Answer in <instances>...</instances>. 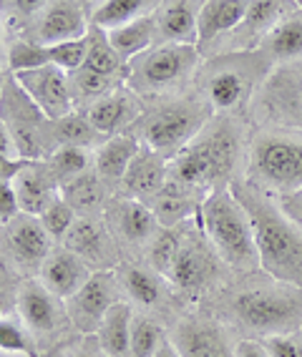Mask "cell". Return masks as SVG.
<instances>
[{
    "label": "cell",
    "mask_w": 302,
    "mask_h": 357,
    "mask_svg": "<svg viewBox=\"0 0 302 357\" xmlns=\"http://www.w3.org/2000/svg\"><path fill=\"white\" fill-rule=\"evenodd\" d=\"M197 224L225 264L239 272L259 269L255 227L247 209L239 204V199L232 194L229 186L214 189L202 199Z\"/></svg>",
    "instance_id": "obj_5"
},
{
    "label": "cell",
    "mask_w": 302,
    "mask_h": 357,
    "mask_svg": "<svg viewBox=\"0 0 302 357\" xmlns=\"http://www.w3.org/2000/svg\"><path fill=\"white\" fill-rule=\"evenodd\" d=\"M18 312L28 325L33 337H56L63 330L66 317L58 297L51 294L40 282H26L18 292Z\"/></svg>",
    "instance_id": "obj_18"
},
{
    "label": "cell",
    "mask_w": 302,
    "mask_h": 357,
    "mask_svg": "<svg viewBox=\"0 0 302 357\" xmlns=\"http://www.w3.org/2000/svg\"><path fill=\"white\" fill-rule=\"evenodd\" d=\"M81 114H86V119H89L91 126L96 128L98 134L116 136L126 134L129 128H134L139 123V119L144 116V103L142 96L123 83V86L114 89L103 98L93 101Z\"/></svg>",
    "instance_id": "obj_17"
},
{
    "label": "cell",
    "mask_w": 302,
    "mask_h": 357,
    "mask_svg": "<svg viewBox=\"0 0 302 357\" xmlns=\"http://www.w3.org/2000/svg\"><path fill=\"white\" fill-rule=\"evenodd\" d=\"M18 197V206L23 214H36L40 217L53 202L61 199V186H58L56 176L51 174L48 164L40 161H28L18 172V176L10 181Z\"/></svg>",
    "instance_id": "obj_21"
},
{
    "label": "cell",
    "mask_w": 302,
    "mask_h": 357,
    "mask_svg": "<svg viewBox=\"0 0 302 357\" xmlns=\"http://www.w3.org/2000/svg\"><path fill=\"white\" fill-rule=\"evenodd\" d=\"M295 6H297V8H302V0H295Z\"/></svg>",
    "instance_id": "obj_56"
},
{
    "label": "cell",
    "mask_w": 302,
    "mask_h": 357,
    "mask_svg": "<svg viewBox=\"0 0 302 357\" xmlns=\"http://www.w3.org/2000/svg\"><path fill=\"white\" fill-rule=\"evenodd\" d=\"M89 33L84 6L76 0H51L36 18L23 28L20 38L40 45H56L66 40H81Z\"/></svg>",
    "instance_id": "obj_14"
},
{
    "label": "cell",
    "mask_w": 302,
    "mask_h": 357,
    "mask_svg": "<svg viewBox=\"0 0 302 357\" xmlns=\"http://www.w3.org/2000/svg\"><path fill=\"white\" fill-rule=\"evenodd\" d=\"M91 272L93 269L66 247L51 249V255L45 257V261L38 269L40 284L51 294H56L58 300H68L73 292H78L91 277Z\"/></svg>",
    "instance_id": "obj_23"
},
{
    "label": "cell",
    "mask_w": 302,
    "mask_h": 357,
    "mask_svg": "<svg viewBox=\"0 0 302 357\" xmlns=\"http://www.w3.org/2000/svg\"><path fill=\"white\" fill-rule=\"evenodd\" d=\"M229 189L252 219L259 269H264V275L302 289V227L285 214L277 197L257 189L247 178L232 181Z\"/></svg>",
    "instance_id": "obj_2"
},
{
    "label": "cell",
    "mask_w": 302,
    "mask_h": 357,
    "mask_svg": "<svg viewBox=\"0 0 302 357\" xmlns=\"http://www.w3.org/2000/svg\"><path fill=\"white\" fill-rule=\"evenodd\" d=\"M13 76H15V81L23 86V91H26L28 96L38 103V109L43 111L48 119H61V116L73 111L68 70L48 63V66H40V68L13 73Z\"/></svg>",
    "instance_id": "obj_15"
},
{
    "label": "cell",
    "mask_w": 302,
    "mask_h": 357,
    "mask_svg": "<svg viewBox=\"0 0 302 357\" xmlns=\"http://www.w3.org/2000/svg\"><path fill=\"white\" fill-rule=\"evenodd\" d=\"M15 214H20V206L13 184L10 181H0V224H8Z\"/></svg>",
    "instance_id": "obj_47"
},
{
    "label": "cell",
    "mask_w": 302,
    "mask_h": 357,
    "mask_svg": "<svg viewBox=\"0 0 302 357\" xmlns=\"http://www.w3.org/2000/svg\"><path fill=\"white\" fill-rule=\"evenodd\" d=\"M142 149V139L136 134H116L109 136L101 146L96 149V156H93V169H96L98 178L109 189L121 186L123 176H126V169L134 161V156Z\"/></svg>",
    "instance_id": "obj_27"
},
{
    "label": "cell",
    "mask_w": 302,
    "mask_h": 357,
    "mask_svg": "<svg viewBox=\"0 0 302 357\" xmlns=\"http://www.w3.org/2000/svg\"><path fill=\"white\" fill-rule=\"evenodd\" d=\"M28 164V159H20V156H8V153H0V181H13L18 176V172Z\"/></svg>",
    "instance_id": "obj_49"
},
{
    "label": "cell",
    "mask_w": 302,
    "mask_h": 357,
    "mask_svg": "<svg viewBox=\"0 0 302 357\" xmlns=\"http://www.w3.org/2000/svg\"><path fill=\"white\" fill-rule=\"evenodd\" d=\"M86 68L96 70V73H106V76H123L126 73V61L119 56L114 45L109 40V31L101 26L89 23V33H86Z\"/></svg>",
    "instance_id": "obj_33"
},
{
    "label": "cell",
    "mask_w": 302,
    "mask_h": 357,
    "mask_svg": "<svg viewBox=\"0 0 302 357\" xmlns=\"http://www.w3.org/2000/svg\"><path fill=\"white\" fill-rule=\"evenodd\" d=\"M245 134L234 116H212L209 123L169 159V181L204 199L214 189L237 181V164L245 159Z\"/></svg>",
    "instance_id": "obj_1"
},
{
    "label": "cell",
    "mask_w": 302,
    "mask_h": 357,
    "mask_svg": "<svg viewBox=\"0 0 302 357\" xmlns=\"http://www.w3.org/2000/svg\"><path fill=\"white\" fill-rule=\"evenodd\" d=\"M0 153H8V156H18V149H15V141L8 131V126L0 119Z\"/></svg>",
    "instance_id": "obj_51"
},
{
    "label": "cell",
    "mask_w": 302,
    "mask_h": 357,
    "mask_svg": "<svg viewBox=\"0 0 302 357\" xmlns=\"http://www.w3.org/2000/svg\"><path fill=\"white\" fill-rule=\"evenodd\" d=\"M131 319V307L126 302H116L103 317L101 327L96 330V342L106 357H129Z\"/></svg>",
    "instance_id": "obj_30"
},
{
    "label": "cell",
    "mask_w": 302,
    "mask_h": 357,
    "mask_svg": "<svg viewBox=\"0 0 302 357\" xmlns=\"http://www.w3.org/2000/svg\"><path fill=\"white\" fill-rule=\"evenodd\" d=\"M76 3H81V6H86V3H89V0H76Z\"/></svg>",
    "instance_id": "obj_57"
},
{
    "label": "cell",
    "mask_w": 302,
    "mask_h": 357,
    "mask_svg": "<svg viewBox=\"0 0 302 357\" xmlns=\"http://www.w3.org/2000/svg\"><path fill=\"white\" fill-rule=\"evenodd\" d=\"M123 83H126V73L123 76H106V73H96V70L86 68V66L68 73L73 106H81V109H89L93 101L103 98L114 89L123 86Z\"/></svg>",
    "instance_id": "obj_34"
},
{
    "label": "cell",
    "mask_w": 302,
    "mask_h": 357,
    "mask_svg": "<svg viewBox=\"0 0 302 357\" xmlns=\"http://www.w3.org/2000/svg\"><path fill=\"white\" fill-rule=\"evenodd\" d=\"M174 344L181 357H234V344H229L222 325L202 314L181 319Z\"/></svg>",
    "instance_id": "obj_20"
},
{
    "label": "cell",
    "mask_w": 302,
    "mask_h": 357,
    "mask_svg": "<svg viewBox=\"0 0 302 357\" xmlns=\"http://www.w3.org/2000/svg\"><path fill=\"white\" fill-rule=\"evenodd\" d=\"M116 302L121 300H119V280L114 272H109V269L91 272L84 287L66 300L68 322L84 335H96L103 317L109 314V310Z\"/></svg>",
    "instance_id": "obj_13"
},
{
    "label": "cell",
    "mask_w": 302,
    "mask_h": 357,
    "mask_svg": "<svg viewBox=\"0 0 302 357\" xmlns=\"http://www.w3.org/2000/svg\"><path fill=\"white\" fill-rule=\"evenodd\" d=\"M146 204L156 214L161 227H179V224L189 222L192 214L199 211L202 197H197V194L184 189V186L174 184V181H167L164 189L156 192Z\"/></svg>",
    "instance_id": "obj_29"
},
{
    "label": "cell",
    "mask_w": 302,
    "mask_h": 357,
    "mask_svg": "<svg viewBox=\"0 0 302 357\" xmlns=\"http://www.w3.org/2000/svg\"><path fill=\"white\" fill-rule=\"evenodd\" d=\"M154 357H181V352H179V347L174 342H169V340H164L161 342V347L156 350V355Z\"/></svg>",
    "instance_id": "obj_52"
},
{
    "label": "cell",
    "mask_w": 302,
    "mask_h": 357,
    "mask_svg": "<svg viewBox=\"0 0 302 357\" xmlns=\"http://www.w3.org/2000/svg\"><path fill=\"white\" fill-rule=\"evenodd\" d=\"M106 214H109V222L116 227V231L123 239L136 244L151 242L156 231L161 229L156 214L149 209L146 202H139V199L114 197L109 202V206H106Z\"/></svg>",
    "instance_id": "obj_25"
},
{
    "label": "cell",
    "mask_w": 302,
    "mask_h": 357,
    "mask_svg": "<svg viewBox=\"0 0 302 357\" xmlns=\"http://www.w3.org/2000/svg\"><path fill=\"white\" fill-rule=\"evenodd\" d=\"M255 98V109L267 126L302 131V61L277 66Z\"/></svg>",
    "instance_id": "obj_10"
},
{
    "label": "cell",
    "mask_w": 302,
    "mask_h": 357,
    "mask_svg": "<svg viewBox=\"0 0 302 357\" xmlns=\"http://www.w3.org/2000/svg\"><path fill=\"white\" fill-rule=\"evenodd\" d=\"M250 3L252 0H206L197 26V48L202 56H206L219 38H225L227 33L239 26Z\"/></svg>",
    "instance_id": "obj_26"
},
{
    "label": "cell",
    "mask_w": 302,
    "mask_h": 357,
    "mask_svg": "<svg viewBox=\"0 0 302 357\" xmlns=\"http://www.w3.org/2000/svg\"><path fill=\"white\" fill-rule=\"evenodd\" d=\"M109 40L114 45L119 56L129 63L131 58L142 56L149 48L156 45V20L154 15H144V18H136L123 23V26H116L109 31Z\"/></svg>",
    "instance_id": "obj_31"
},
{
    "label": "cell",
    "mask_w": 302,
    "mask_h": 357,
    "mask_svg": "<svg viewBox=\"0 0 302 357\" xmlns=\"http://www.w3.org/2000/svg\"><path fill=\"white\" fill-rule=\"evenodd\" d=\"M197 45L164 43L149 48L126 66V86L139 96H161L187 86L202 66Z\"/></svg>",
    "instance_id": "obj_8"
},
{
    "label": "cell",
    "mask_w": 302,
    "mask_h": 357,
    "mask_svg": "<svg viewBox=\"0 0 302 357\" xmlns=\"http://www.w3.org/2000/svg\"><path fill=\"white\" fill-rule=\"evenodd\" d=\"M51 48V63L63 70H76L86 61V38L81 40H66V43L48 45Z\"/></svg>",
    "instance_id": "obj_45"
},
{
    "label": "cell",
    "mask_w": 302,
    "mask_h": 357,
    "mask_svg": "<svg viewBox=\"0 0 302 357\" xmlns=\"http://www.w3.org/2000/svg\"><path fill=\"white\" fill-rule=\"evenodd\" d=\"M272 70V63L259 51L217 53L202 61L194 76V91L214 114H237L257 96Z\"/></svg>",
    "instance_id": "obj_3"
},
{
    "label": "cell",
    "mask_w": 302,
    "mask_h": 357,
    "mask_svg": "<svg viewBox=\"0 0 302 357\" xmlns=\"http://www.w3.org/2000/svg\"><path fill=\"white\" fill-rule=\"evenodd\" d=\"M40 222H43L48 234L56 236V239H63V236L68 234V229L73 227V222H76V209L61 197L40 214Z\"/></svg>",
    "instance_id": "obj_43"
},
{
    "label": "cell",
    "mask_w": 302,
    "mask_h": 357,
    "mask_svg": "<svg viewBox=\"0 0 302 357\" xmlns=\"http://www.w3.org/2000/svg\"><path fill=\"white\" fill-rule=\"evenodd\" d=\"M43 161L48 164L53 176H56L58 186H66L68 181L81 176V174L91 172V164H93L89 149L81 146H61Z\"/></svg>",
    "instance_id": "obj_38"
},
{
    "label": "cell",
    "mask_w": 302,
    "mask_h": 357,
    "mask_svg": "<svg viewBox=\"0 0 302 357\" xmlns=\"http://www.w3.org/2000/svg\"><path fill=\"white\" fill-rule=\"evenodd\" d=\"M6 63L10 68V73L40 68V66L51 63V48L40 43H31L26 38H15L6 53Z\"/></svg>",
    "instance_id": "obj_39"
},
{
    "label": "cell",
    "mask_w": 302,
    "mask_h": 357,
    "mask_svg": "<svg viewBox=\"0 0 302 357\" xmlns=\"http://www.w3.org/2000/svg\"><path fill=\"white\" fill-rule=\"evenodd\" d=\"M169 181V159L164 153L154 151L142 144L139 153L126 169V176L121 181L123 197L139 199V202H149L156 192L164 189Z\"/></svg>",
    "instance_id": "obj_24"
},
{
    "label": "cell",
    "mask_w": 302,
    "mask_h": 357,
    "mask_svg": "<svg viewBox=\"0 0 302 357\" xmlns=\"http://www.w3.org/2000/svg\"><path fill=\"white\" fill-rule=\"evenodd\" d=\"M3 244L13 257L15 264L23 269H40L45 257L51 255V234L45 231L43 222L36 214H15L8 224H3Z\"/></svg>",
    "instance_id": "obj_16"
},
{
    "label": "cell",
    "mask_w": 302,
    "mask_h": 357,
    "mask_svg": "<svg viewBox=\"0 0 302 357\" xmlns=\"http://www.w3.org/2000/svg\"><path fill=\"white\" fill-rule=\"evenodd\" d=\"M109 136L98 134L96 128L91 126L86 114H71L61 116V119H51V141L53 151L61 146H81V149H98Z\"/></svg>",
    "instance_id": "obj_32"
},
{
    "label": "cell",
    "mask_w": 302,
    "mask_h": 357,
    "mask_svg": "<svg viewBox=\"0 0 302 357\" xmlns=\"http://www.w3.org/2000/svg\"><path fill=\"white\" fill-rule=\"evenodd\" d=\"M164 340L167 337H164V330L159 327V322L149 317H134V322H131L129 357H154Z\"/></svg>",
    "instance_id": "obj_41"
},
{
    "label": "cell",
    "mask_w": 302,
    "mask_h": 357,
    "mask_svg": "<svg viewBox=\"0 0 302 357\" xmlns=\"http://www.w3.org/2000/svg\"><path fill=\"white\" fill-rule=\"evenodd\" d=\"M292 10H297L295 0H252L247 8L245 18L239 20V26L225 38L209 48L206 56L217 53H237V51H257L262 40L277 28V23L287 18Z\"/></svg>",
    "instance_id": "obj_12"
},
{
    "label": "cell",
    "mask_w": 302,
    "mask_h": 357,
    "mask_svg": "<svg viewBox=\"0 0 302 357\" xmlns=\"http://www.w3.org/2000/svg\"><path fill=\"white\" fill-rule=\"evenodd\" d=\"M247 181L272 197L302 192V131L262 126L247 146Z\"/></svg>",
    "instance_id": "obj_6"
},
{
    "label": "cell",
    "mask_w": 302,
    "mask_h": 357,
    "mask_svg": "<svg viewBox=\"0 0 302 357\" xmlns=\"http://www.w3.org/2000/svg\"><path fill=\"white\" fill-rule=\"evenodd\" d=\"M106 189H109V186L98 178L96 169H91V172L81 174L78 178L68 181L66 186H61V197H63L76 211L91 217V214H96L103 206V202H106V199H103Z\"/></svg>",
    "instance_id": "obj_37"
},
{
    "label": "cell",
    "mask_w": 302,
    "mask_h": 357,
    "mask_svg": "<svg viewBox=\"0 0 302 357\" xmlns=\"http://www.w3.org/2000/svg\"><path fill=\"white\" fill-rule=\"evenodd\" d=\"M0 61H6V56H3V36H0Z\"/></svg>",
    "instance_id": "obj_55"
},
{
    "label": "cell",
    "mask_w": 302,
    "mask_h": 357,
    "mask_svg": "<svg viewBox=\"0 0 302 357\" xmlns=\"http://www.w3.org/2000/svg\"><path fill=\"white\" fill-rule=\"evenodd\" d=\"M262 342L272 357H302V330L270 335V337H262Z\"/></svg>",
    "instance_id": "obj_46"
},
{
    "label": "cell",
    "mask_w": 302,
    "mask_h": 357,
    "mask_svg": "<svg viewBox=\"0 0 302 357\" xmlns=\"http://www.w3.org/2000/svg\"><path fill=\"white\" fill-rule=\"evenodd\" d=\"M179 244H181V224L179 227H161L156 231V236L151 239V249H149L154 272H159L161 277L169 275V269H172L174 259H176V252H179Z\"/></svg>",
    "instance_id": "obj_40"
},
{
    "label": "cell",
    "mask_w": 302,
    "mask_h": 357,
    "mask_svg": "<svg viewBox=\"0 0 302 357\" xmlns=\"http://www.w3.org/2000/svg\"><path fill=\"white\" fill-rule=\"evenodd\" d=\"M161 3L164 0H101L91 13V23L111 31V28L123 26L129 20L154 15Z\"/></svg>",
    "instance_id": "obj_36"
},
{
    "label": "cell",
    "mask_w": 302,
    "mask_h": 357,
    "mask_svg": "<svg viewBox=\"0 0 302 357\" xmlns=\"http://www.w3.org/2000/svg\"><path fill=\"white\" fill-rule=\"evenodd\" d=\"M63 247L81 257L93 272H101L109 264L119 261V252H116L109 229L93 217L76 219L68 234L63 236Z\"/></svg>",
    "instance_id": "obj_19"
},
{
    "label": "cell",
    "mask_w": 302,
    "mask_h": 357,
    "mask_svg": "<svg viewBox=\"0 0 302 357\" xmlns=\"http://www.w3.org/2000/svg\"><path fill=\"white\" fill-rule=\"evenodd\" d=\"M282 211L287 214L297 227H302V192H295V194H287V197H277Z\"/></svg>",
    "instance_id": "obj_48"
},
{
    "label": "cell",
    "mask_w": 302,
    "mask_h": 357,
    "mask_svg": "<svg viewBox=\"0 0 302 357\" xmlns=\"http://www.w3.org/2000/svg\"><path fill=\"white\" fill-rule=\"evenodd\" d=\"M206 0H164L156 8V45H197V26Z\"/></svg>",
    "instance_id": "obj_22"
},
{
    "label": "cell",
    "mask_w": 302,
    "mask_h": 357,
    "mask_svg": "<svg viewBox=\"0 0 302 357\" xmlns=\"http://www.w3.org/2000/svg\"><path fill=\"white\" fill-rule=\"evenodd\" d=\"M234 357H272L264 342L257 340H239L234 342Z\"/></svg>",
    "instance_id": "obj_50"
},
{
    "label": "cell",
    "mask_w": 302,
    "mask_h": 357,
    "mask_svg": "<svg viewBox=\"0 0 302 357\" xmlns=\"http://www.w3.org/2000/svg\"><path fill=\"white\" fill-rule=\"evenodd\" d=\"M227 310L242 330L262 337L302 330V289L270 275L232 292Z\"/></svg>",
    "instance_id": "obj_4"
},
{
    "label": "cell",
    "mask_w": 302,
    "mask_h": 357,
    "mask_svg": "<svg viewBox=\"0 0 302 357\" xmlns=\"http://www.w3.org/2000/svg\"><path fill=\"white\" fill-rule=\"evenodd\" d=\"M63 357H96V350H93L91 344H78V347L66 352Z\"/></svg>",
    "instance_id": "obj_53"
},
{
    "label": "cell",
    "mask_w": 302,
    "mask_h": 357,
    "mask_svg": "<svg viewBox=\"0 0 302 357\" xmlns=\"http://www.w3.org/2000/svg\"><path fill=\"white\" fill-rule=\"evenodd\" d=\"M6 81H8V76L0 70V96H3V89H6Z\"/></svg>",
    "instance_id": "obj_54"
},
{
    "label": "cell",
    "mask_w": 302,
    "mask_h": 357,
    "mask_svg": "<svg viewBox=\"0 0 302 357\" xmlns=\"http://www.w3.org/2000/svg\"><path fill=\"white\" fill-rule=\"evenodd\" d=\"M51 0H0V13L6 15L13 28H23L48 6Z\"/></svg>",
    "instance_id": "obj_44"
},
{
    "label": "cell",
    "mask_w": 302,
    "mask_h": 357,
    "mask_svg": "<svg viewBox=\"0 0 302 357\" xmlns=\"http://www.w3.org/2000/svg\"><path fill=\"white\" fill-rule=\"evenodd\" d=\"M0 350L26 357H40L38 347H36V337L13 319H0Z\"/></svg>",
    "instance_id": "obj_42"
},
{
    "label": "cell",
    "mask_w": 302,
    "mask_h": 357,
    "mask_svg": "<svg viewBox=\"0 0 302 357\" xmlns=\"http://www.w3.org/2000/svg\"><path fill=\"white\" fill-rule=\"evenodd\" d=\"M0 119L13 136L20 159L40 161L53 153L51 119L23 91L13 73L8 76L3 96H0Z\"/></svg>",
    "instance_id": "obj_9"
},
{
    "label": "cell",
    "mask_w": 302,
    "mask_h": 357,
    "mask_svg": "<svg viewBox=\"0 0 302 357\" xmlns=\"http://www.w3.org/2000/svg\"><path fill=\"white\" fill-rule=\"evenodd\" d=\"M257 51L270 61L272 68L302 61V8H297L287 18L280 20Z\"/></svg>",
    "instance_id": "obj_28"
},
{
    "label": "cell",
    "mask_w": 302,
    "mask_h": 357,
    "mask_svg": "<svg viewBox=\"0 0 302 357\" xmlns=\"http://www.w3.org/2000/svg\"><path fill=\"white\" fill-rule=\"evenodd\" d=\"M217 259L219 255L214 252V247L209 244L204 231L197 229L192 239H189L187 229L181 224V244H179V252H176V259H174L172 269H169L167 280L176 289L197 297V294H202L204 289L212 287V282L219 277Z\"/></svg>",
    "instance_id": "obj_11"
},
{
    "label": "cell",
    "mask_w": 302,
    "mask_h": 357,
    "mask_svg": "<svg viewBox=\"0 0 302 357\" xmlns=\"http://www.w3.org/2000/svg\"><path fill=\"white\" fill-rule=\"evenodd\" d=\"M159 277V272H149V269L134 267V264H121L116 280L136 305L159 307L161 300H164V284H161Z\"/></svg>",
    "instance_id": "obj_35"
},
{
    "label": "cell",
    "mask_w": 302,
    "mask_h": 357,
    "mask_svg": "<svg viewBox=\"0 0 302 357\" xmlns=\"http://www.w3.org/2000/svg\"><path fill=\"white\" fill-rule=\"evenodd\" d=\"M214 109L194 91V96L167 98L139 119V139L144 146L154 149L172 159L187 146L194 136L209 123Z\"/></svg>",
    "instance_id": "obj_7"
}]
</instances>
